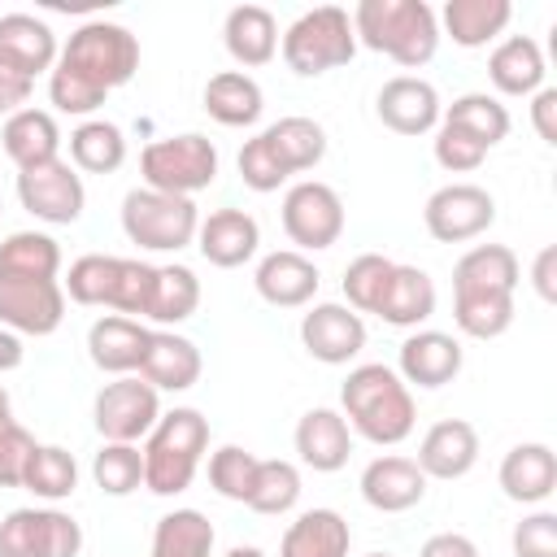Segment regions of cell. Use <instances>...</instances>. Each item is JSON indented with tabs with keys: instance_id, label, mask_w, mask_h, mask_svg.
Listing matches in <instances>:
<instances>
[{
	"instance_id": "obj_31",
	"label": "cell",
	"mask_w": 557,
	"mask_h": 557,
	"mask_svg": "<svg viewBox=\"0 0 557 557\" xmlns=\"http://www.w3.org/2000/svg\"><path fill=\"white\" fill-rule=\"evenodd\" d=\"M518 278V257L505 244H474L453 265V292H513Z\"/></svg>"
},
{
	"instance_id": "obj_55",
	"label": "cell",
	"mask_w": 557,
	"mask_h": 557,
	"mask_svg": "<svg viewBox=\"0 0 557 557\" xmlns=\"http://www.w3.org/2000/svg\"><path fill=\"white\" fill-rule=\"evenodd\" d=\"M553 261H557L553 248H544V252L535 257V292H540L544 300H557V287H553Z\"/></svg>"
},
{
	"instance_id": "obj_10",
	"label": "cell",
	"mask_w": 557,
	"mask_h": 557,
	"mask_svg": "<svg viewBox=\"0 0 557 557\" xmlns=\"http://www.w3.org/2000/svg\"><path fill=\"white\" fill-rule=\"evenodd\" d=\"M96 431L109 440V444H135L139 435H148L161 418V405H157V387L144 383V379H113L100 387L96 396Z\"/></svg>"
},
{
	"instance_id": "obj_22",
	"label": "cell",
	"mask_w": 557,
	"mask_h": 557,
	"mask_svg": "<svg viewBox=\"0 0 557 557\" xmlns=\"http://www.w3.org/2000/svg\"><path fill=\"white\" fill-rule=\"evenodd\" d=\"M296 453L318 474L339 470L348 461V453H352V431H348L344 413L339 409H309L296 422Z\"/></svg>"
},
{
	"instance_id": "obj_38",
	"label": "cell",
	"mask_w": 557,
	"mask_h": 557,
	"mask_svg": "<svg viewBox=\"0 0 557 557\" xmlns=\"http://www.w3.org/2000/svg\"><path fill=\"white\" fill-rule=\"evenodd\" d=\"M440 117L453 122V126H461L466 135H474L483 148H492V144H500V139L509 135V109H505L496 96H487V91H466V96H457Z\"/></svg>"
},
{
	"instance_id": "obj_57",
	"label": "cell",
	"mask_w": 557,
	"mask_h": 557,
	"mask_svg": "<svg viewBox=\"0 0 557 557\" xmlns=\"http://www.w3.org/2000/svg\"><path fill=\"white\" fill-rule=\"evenodd\" d=\"M226 557H265V553H261V548H252V544H235Z\"/></svg>"
},
{
	"instance_id": "obj_35",
	"label": "cell",
	"mask_w": 557,
	"mask_h": 557,
	"mask_svg": "<svg viewBox=\"0 0 557 557\" xmlns=\"http://www.w3.org/2000/svg\"><path fill=\"white\" fill-rule=\"evenodd\" d=\"M453 318L470 339H496L513 322V292H453Z\"/></svg>"
},
{
	"instance_id": "obj_14",
	"label": "cell",
	"mask_w": 557,
	"mask_h": 557,
	"mask_svg": "<svg viewBox=\"0 0 557 557\" xmlns=\"http://www.w3.org/2000/svg\"><path fill=\"white\" fill-rule=\"evenodd\" d=\"M300 344L326 366H344L366 348V322L348 305H313L300 318Z\"/></svg>"
},
{
	"instance_id": "obj_49",
	"label": "cell",
	"mask_w": 557,
	"mask_h": 557,
	"mask_svg": "<svg viewBox=\"0 0 557 557\" xmlns=\"http://www.w3.org/2000/svg\"><path fill=\"white\" fill-rule=\"evenodd\" d=\"M483 157H487V148H483L474 135H466V131L453 126V122H440V135H435V161H440L444 170H453V174H470V170L483 165Z\"/></svg>"
},
{
	"instance_id": "obj_45",
	"label": "cell",
	"mask_w": 557,
	"mask_h": 557,
	"mask_svg": "<svg viewBox=\"0 0 557 557\" xmlns=\"http://www.w3.org/2000/svg\"><path fill=\"white\" fill-rule=\"evenodd\" d=\"M392 265H396V261H387V257H379V252H361L357 261H348V270H344L348 309L374 313V309H379V296H383V287H387V278H392Z\"/></svg>"
},
{
	"instance_id": "obj_41",
	"label": "cell",
	"mask_w": 557,
	"mask_h": 557,
	"mask_svg": "<svg viewBox=\"0 0 557 557\" xmlns=\"http://www.w3.org/2000/svg\"><path fill=\"white\" fill-rule=\"evenodd\" d=\"M196 305H200V278L187 265H157L148 318L152 322H183L196 313Z\"/></svg>"
},
{
	"instance_id": "obj_52",
	"label": "cell",
	"mask_w": 557,
	"mask_h": 557,
	"mask_svg": "<svg viewBox=\"0 0 557 557\" xmlns=\"http://www.w3.org/2000/svg\"><path fill=\"white\" fill-rule=\"evenodd\" d=\"M30 78H22V74H13L9 65H0V113L4 117H13L17 109H26V100H30Z\"/></svg>"
},
{
	"instance_id": "obj_36",
	"label": "cell",
	"mask_w": 557,
	"mask_h": 557,
	"mask_svg": "<svg viewBox=\"0 0 557 557\" xmlns=\"http://www.w3.org/2000/svg\"><path fill=\"white\" fill-rule=\"evenodd\" d=\"M152 557H213V522L200 509H174L152 531Z\"/></svg>"
},
{
	"instance_id": "obj_43",
	"label": "cell",
	"mask_w": 557,
	"mask_h": 557,
	"mask_svg": "<svg viewBox=\"0 0 557 557\" xmlns=\"http://www.w3.org/2000/svg\"><path fill=\"white\" fill-rule=\"evenodd\" d=\"M117 265L122 257H104V252H87L70 265L65 274V292L78 305H113V287H117Z\"/></svg>"
},
{
	"instance_id": "obj_46",
	"label": "cell",
	"mask_w": 557,
	"mask_h": 557,
	"mask_svg": "<svg viewBox=\"0 0 557 557\" xmlns=\"http://www.w3.org/2000/svg\"><path fill=\"white\" fill-rule=\"evenodd\" d=\"M252 479H257V457L239 444H222L213 457H209V483L218 496L226 500H248L252 492Z\"/></svg>"
},
{
	"instance_id": "obj_16",
	"label": "cell",
	"mask_w": 557,
	"mask_h": 557,
	"mask_svg": "<svg viewBox=\"0 0 557 557\" xmlns=\"http://www.w3.org/2000/svg\"><path fill=\"white\" fill-rule=\"evenodd\" d=\"M0 65L30 78L57 65V35L44 17L30 13H4L0 17Z\"/></svg>"
},
{
	"instance_id": "obj_15",
	"label": "cell",
	"mask_w": 557,
	"mask_h": 557,
	"mask_svg": "<svg viewBox=\"0 0 557 557\" xmlns=\"http://www.w3.org/2000/svg\"><path fill=\"white\" fill-rule=\"evenodd\" d=\"M379 122L396 135H426L431 126H440V96L426 78H413V74H400V78H387L379 100Z\"/></svg>"
},
{
	"instance_id": "obj_8",
	"label": "cell",
	"mask_w": 557,
	"mask_h": 557,
	"mask_svg": "<svg viewBox=\"0 0 557 557\" xmlns=\"http://www.w3.org/2000/svg\"><path fill=\"white\" fill-rule=\"evenodd\" d=\"M83 531L61 509H13L0 518V557H78Z\"/></svg>"
},
{
	"instance_id": "obj_9",
	"label": "cell",
	"mask_w": 557,
	"mask_h": 557,
	"mask_svg": "<svg viewBox=\"0 0 557 557\" xmlns=\"http://www.w3.org/2000/svg\"><path fill=\"white\" fill-rule=\"evenodd\" d=\"M283 231L296 248H331L344 231V200L335 187L309 178V183H296L287 196H283Z\"/></svg>"
},
{
	"instance_id": "obj_53",
	"label": "cell",
	"mask_w": 557,
	"mask_h": 557,
	"mask_svg": "<svg viewBox=\"0 0 557 557\" xmlns=\"http://www.w3.org/2000/svg\"><path fill=\"white\" fill-rule=\"evenodd\" d=\"M531 122H535V131H540L544 144H557V91H553V87H540V91H535Z\"/></svg>"
},
{
	"instance_id": "obj_33",
	"label": "cell",
	"mask_w": 557,
	"mask_h": 557,
	"mask_svg": "<svg viewBox=\"0 0 557 557\" xmlns=\"http://www.w3.org/2000/svg\"><path fill=\"white\" fill-rule=\"evenodd\" d=\"M509 17H513L509 0H448L444 4V30L461 48H483L509 26Z\"/></svg>"
},
{
	"instance_id": "obj_42",
	"label": "cell",
	"mask_w": 557,
	"mask_h": 557,
	"mask_svg": "<svg viewBox=\"0 0 557 557\" xmlns=\"http://www.w3.org/2000/svg\"><path fill=\"white\" fill-rule=\"evenodd\" d=\"M300 500V470L292 461H257V479H252V492H248V509L257 513H287L292 505Z\"/></svg>"
},
{
	"instance_id": "obj_44",
	"label": "cell",
	"mask_w": 557,
	"mask_h": 557,
	"mask_svg": "<svg viewBox=\"0 0 557 557\" xmlns=\"http://www.w3.org/2000/svg\"><path fill=\"white\" fill-rule=\"evenodd\" d=\"M91 474H96V487L109 492V496H131L139 483H144V453L135 444H109L96 453L91 461Z\"/></svg>"
},
{
	"instance_id": "obj_4",
	"label": "cell",
	"mask_w": 557,
	"mask_h": 557,
	"mask_svg": "<svg viewBox=\"0 0 557 557\" xmlns=\"http://www.w3.org/2000/svg\"><path fill=\"white\" fill-rule=\"evenodd\" d=\"M209 448V422L200 418V409H170L157 418V426L148 431L144 453V487L157 496H178L191 487L200 453Z\"/></svg>"
},
{
	"instance_id": "obj_51",
	"label": "cell",
	"mask_w": 557,
	"mask_h": 557,
	"mask_svg": "<svg viewBox=\"0 0 557 557\" xmlns=\"http://www.w3.org/2000/svg\"><path fill=\"white\" fill-rule=\"evenodd\" d=\"M513 557H557V518L531 513L513 527Z\"/></svg>"
},
{
	"instance_id": "obj_17",
	"label": "cell",
	"mask_w": 557,
	"mask_h": 557,
	"mask_svg": "<svg viewBox=\"0 0 557 557\" xmlns=\"http://www.w3.org/2000/svg\"><path fill=\"white\" fill-rule=\"evenodd\" d=\"M479 461V431L466 418L435 422L418 444V470L426 479H461Z\"/></svg>"
},
{
	"instance_id": "obj_24",
	"label": "cell",
	"mask_w": 557,
	"mask_h": 557,
	"mask_svg": "<svg viewBox=\"0 0 557 557\" xmlns=\"http://www.w3.org/2000/svg\"><path fill=\"white\" fill-rule=\"evenodd\" d=\"M500 487L518 505H540L557 487V457L548 444H518L500 461Z\"/></svg>"
},
{
	"instance_id": "obj_47",
	"label": "cell",
	"mask_w": 557,
	"mask_h": 557,
	"mask_svg": "<svg viewBox=\"0 0 557 557\" xmlns=\"http://www.w3.org/2000/svg\"><path fill=\"white\" fill-rule=\"evenodd\" d=\"M152 283H157V265L122 257V265H117V287H113V305H109V309H122V313H139V318H148Z\"/></svg>"
},
{
	"instance_id": "obj_23",
	"label": "cell",
	"mask_w": 557,
	"mask_h": 557,
	"mask_svg": "<svg viewBox=\"0 0 557 557\" xmlns=\"http://www.w3.org/2000/svg\"><path fill=\"white\" fill-rule=\"evenodd\" d=\"M461 370V344L444 331H418L400 344V379L418 387H444Z\"/></svg>"
},
{
	"instance_id": "obj_29",
	"label": "cell",
	"mask_w": 557,
	"mask_h": 557,
	"mask_svg": "<svg viewBox=\"0 0 557 557\" xmlns=\"http://www.w3.org/2000/svg\"><path fill=\"white\" fill-rule=\"evenodd\" d=\"M487 78L505 96H531V91H540V83H544V52H540V44L527 39V35H509L487 57Z\"/></svg>"
},
{
	"instance_id": "obj_13",
	"label": "cell",
	"mask_w": 557,
	"mask_h": 557,
	"mask_svg": "<svg viewBox=\"0 0 557 557\" xmlns=\"http://www.w3.org/2000/svg\"><path fill=\"white\" fill-rule=\"evenodd\" d=\"M422 222L440 244H461V239L483 235L496 222V200L474 183H448V187L431 191Z\"/></svg>"
},
{
	"instance_id": "obj_28",
	"label": "cell",
	"mask_w": 557,
	"mask_h": 557,
	"mask_svg": "<svg viewBox=\"0 0 557 557\" xmlns=\"http://www.w3.org/2000/svg\"><path fill=\"white\" fill-rule=\"evenodd\" d=\"M348 522L335 509H305L278 544V557H348Z\"/></svg>"
},
{
	"instance_id": "obj_25",
	"label": "cell",
	"mask_w": 557,
	"mask_h": 557,
	"mask_svg": "<svg viewBox=\"0 0 557 557\" xmlns=\"http://www.w3.org/2000/svg\"><path fill=\"white\" fill-rule=\"evenodd\" d=\"M148 348V326L131 318H96L87 331V352L104 374H135Z\"/></svg>"
},
{
	"instance_id": "obj_11",
	"label": "cell",
	"mask_w": 557,
	"mask_h": 557,
	"mask_svg": "<svg viewBox=\"0 0 557 557\" xmlns=\"http://www.w3.org/2000/svg\"><path fill=\"white\" fill-rule=\"evenodd\" d=\"M65 318V292L57 278L0 274V326L13 335H52Z\"/></svg>"
},
{
	"instance_id": "obj_40",
	"label": "cell",
	"mask_w": 557,
	"mask_h": 557,
	"mask_svg": "<svg viewBox=\"0 0 557 557\" xmlns=\"http://www.w3.org/2000/svg\"><path fill=\"white\" fill-rule=\"evenodd\" d=\"M22 487L44 496V500H65L74 496L78 487V466H74V453L57 448V444H39L26 461V474H22Z\"/></svg>"
},
{
	"instance_id": "obj_7",
	"label": "cell",
	"mask_w": 557,
	"mask_h": 557,
	"mask_svg": "<svg viewBox=\"0 0 557 557\" xmlns=\"http://www.w3.org/2000/svg\"><path fill=\"white\" fill-rule=\"evenodd\" d=\"M139 174H144V187L191 200L196 191H205L218 178V148H213V139H205L196 131L152 139L139 157Z\"/></svg>"
},
{
	"instance_id": "obj_50",
	"label": "cell",
	"mask_w": 557,
	"mask_h": 557,
	"mask_svg": "<svg viewBox=\"0 0 557 557\" xmlns=\"http://www.w3.org/2000/svg\"><path fill=\"white\" fill-rule=\"evenodd\" d=\"M35 448L39 444L26 426H17L13 418L0 422V487H22V474H26V461Z\"/></svg>"
},
{
	"instance_id": "obj_39",
	"label": "cell",
	"mask_w": 557,
	"mask_h": 557,
	"mask_svg": "<svg viewBox=\"0 0 557 557\" xmlns=\"http://www.w3.org/2000/svg\"><path fill=\"white\" fill-rule=\"evenodd\" d=\"M70 157L87 174H113L126 161V139H122V131L113 122L96 117V122H83L70 135Z\"/></svg>"
},
{
	"instance_id": "obj_20",
	"label": "cell",
	"mask_w": 557,
	"mask_h": 557,
	"mask_svg": "<svg viewBox=\"0 0 557 557\" xmlns=\"http://www.w3.org/2000/svg\"><path fill=\"white\" fill-rule=\"evenodd\" d=\"M252 283H257L261 300H270V305H278V309H296V305H309V300H313L322 274H318V265H313L305 252L283 248V252L261 257Z\"/></svg>"
},
{
	"instance_id": "obj_32",
	"label": "cell",
	"mask_w": 557,
	"mask_h": 557,
	"mask_svg": "<svg viewBox=\"0 0 557 557\" xmlns=\"http://www.w3.org/2000/svg\"><path fill=\"white\" fill-rule=\"evenodd\" d=\"M265 100H261V87L257 78L239 74V70H222L205 83V113L222 126H252L261 117Z\"/></svg>"
},
{
	"instance_id": "obj_54",
	"label": "cell",
	"mask_w": 557,
	"mask_h": 557,
	"mask_svg": "<svg viewBox=\"0 0 557 557\" xmlns=\"http://www.w3.org/2000/svg\"><path fill=\"white\" fill-rule=\"evenodd\" d=\"M418 557H479V548H474V540H466L457 531H440V535H431L422 544Z\"/></svg>"
},
{
	"instance_id": "obj_56",
	"label": "cell",
	"mask_w": 557,
	"mask_h": 557,
	"mask_svg": "<svg viewBox=\"0 0 557 557\" xmlns=\"http://www.w3.org/2000/svg\"><path fill=\"white\" fill-rule=\"evenodd\" d=\"M17 366H22V339L0 326V370H17Z\"/></svg>"
},
{
	"instance_id": "obj_12",
	"label": "cell",
	"mask_w": 557,
	"mask_h": 557,
	"mask_svg": "<svg viewBox=\"0 0 557 557\" xmlns=\"http://www.w3.org/2000/svg\"><path fill=\"white\" fill-rule=\"evenodd\" d=\"M17 200L26 213H35L39 222H52V226H70L78 213H83V178L74 174L70 161H44L35 170H22L17 174Z\"/></svg>"
},
{
	"instance_id": "obj_48",
	"label": "cell",
	"mask_w": 557,
	"mask_h": 557,
	"mask_svg": "<svg viewBox=\"0 0 557 557\" xmlns=\"http://www.w3.org/2000/svg\"><path fill=\"white\" fill-rule=\"evenodd\" d=\"M239 178H244V187H252V191H278V187L287 183V170L278 165V157H274V148L265 144V135H252V139L239 148Z\"/></svg>"
},
{
	"instance_id": "obj_26",
	"label": "cell",
	"mask_w": 557,
	"mask_h": 557,
	"mask_svg": "<svg viewBox=\"0 0 557 557\" xmlns=\"http://www.w3.org/2000/svg\"><path fill=\"white\" fill-rule=\"evenodd\" d=\"M387 326H418L435 313V283L418 265H392V278L374 309Z\"/></svg>"
},
{
	"instance_id": "obj_5",
	"label": "cell",
	"mask_w": 557,
	"mask_h": 557,
	"mask_svg": "<svg viewBox=\"0 0 557 557\" xmlns=\"http://www.w3.org/2000/svg\"><path fill=\"white\" fill-rule=\"evenodd\" d=\"M122 231L131 244L148 248V252H178L196 239L200 231V213L187 196H170V191H152V187H135L122 200Z\"/></svg>"
},
{
	"instance_id": "obj_18",
	"label": "cell",
	"mask_w": 557,
	"mask_h": 557,
	"mask_svg": "<svg viewBox=\"0 0 557 557\" xmlns=\"http://www.w3.org/2000/svg\"><path fill=\"white\" fill-rule=\"evenodd\" d=\"M361 496L366 505L383 509V513H405L426 496V474L418 470L413 457H374L361 470Z\"/></svg>"
},
{
	"instance_id": "obj_3",
	"label": "cell",
	"mask_w": 557,
	"mask_h": 557,
	"mask_svg": "<svg viewBox=\"0 0 557 557\" xmlns=\"http://www.w3.org/2000/svg\"><path fill=\"white\" fill-rule=\"evenodd\" d=\"M352 35L366 48L392 57L396 65L418 70L435 57L440 22L435 9L422 0H361L352 9Z\"/></svg>"
},
{
	"instance_id": "obj_37",
	"label": "cell",
	"mask_w": 557,
	"mask_h": 557,
	"mask_svg": "<svg viewBox=\"0 0 557 557\" xmlns=\"http://www.w3.org/2000/svg\"><path fill=\"white\" fill-rule=\"evenodd\" d=\"M61 270V248L44 231H13L0 244V274L17 278H57Z\"/></svg>"
},
{
	"instance_id": "obj_19",
	"label": "cell",
	"mask_w": 557,
	"mask_h": 557,
	"mask_svg": "<svg viewBox=\"0 0 557 557\" xmlns=\"http://www.w3.org/2000/svg\"><path fill=\"white\" fill-rule=\"evenodd\" d=\"M257 244H261L257 218L244 213V209H218V213H209V218L200 222V231H196L200 257H205L209 265H218V270L244 265V261L257 252Z\"/></svg>"
},
{
	"instance_id": "obj_2",
	"label": "cell",
	"mask_w": 557,
	"mask_h": 557,
	"mask_svg": "<svg viewBox=\"0 0 557 557\" xmlns=\"http://www.w3.org/2000/svg\"><path fill=\"white\" fill-rule=\"evenodd\" d=\"M339 400H344V422H352V431L366 435L370 444H400L418 422L405 379L379 361L348 370Z\"/></svg>"
},
{
	"instance_id": "obj_30",
	"label": "cell",
	"mask_w": 557,
	"mask_h": 557,
	"mask_svg": "<svg viewBox=\"0 0 557 557\" xmlns=\"http://www.w3.org/2000/svg\"><path fill=\"white\" fill-rule=\"evenodd\" d=\"M222 39H226V52L239 65H265L274 57V48H278V22L261 4H239V9L226 13Z\"/></svg>"
},
{
	"instance_id": "obj_58",
	"label": "cell",
	"mask_w": 557,
	"mask_h": 557,
	"mask_svg": "<svg viewBox=\"0 0 557 557\" xmlns=\"http://www.w3.org/2000/svg\"><path fill=\"white\" fill-rule=\"evenodd\" d=\"M370 557H392V553H370Z\"/></svg>"
},
{
	"instance_id": "obj_27",
	"label": "cell",
	"mask_w": 557,
	"mask_h": 557,
	"mask_svg": "<svg viewBox=\"0 0 557 557\" xmlns=\"http://www.w3.org/2000/svg\"><path fill=\"white\" fill-rule=\"evenodd\" d=\"M0 139H4V152L17 161V170H35L44 161H57V148H61L57 117L44 109H17L13 117H4Z\"/></svg>"
},
{
	"instance_id": "obj_34",
	"label": "cell",
	"mask_w": 557,
	"mask_h": 557,
	"mask_svg": "<svg viewBox=\"0 0 557 557\" xmlns=\"http://www.w3.org/2000/svg\"><path fill=\"white\" fill-rule=\"evenodd\" d=\"M261 135H265V144L274 148V157H278V165L287 170V178L300 174V170H313V165L326 157V131H322L313 117H278V122L265 126Z\"/></svg>"
},
{
	"instance_id": "obj_21",
	"label": "cell",
	"mask_w": 557,
	"mask_h": 557,
	"mask_svg": "<svg viewBox=\"0 0 557 557\" xmlns=\"http://www.w3.org/2000/svg\"><path fill=\"white\" fill-rule=\"evenodd\" d=\"M139 379L161 392H187L200 379V348L174 331H148Z\"/></svg>"
},
{
	"instance_id": "obj_1",
	"label": "cell",
	"mask_w": 557,
	"mask_h": 557,
	"mask_svg": "<svg viewBox=\"0 0 557 557\" xmlns=\"http://www.w3.org/2000/svg\"><path fill=\"white\" fill-rule=\"evenodd\" d=\"M139 70V39L117 22H83L61 48L48 96L61 113H96L104 96Z\"/></svg>"
},
{
	"instance_id": "obj_6",
	"label": "cell",
	"mask_w": 557,
	"mask_h": 557,
	"mask_svg": "<svg viewBox=\"0 0 557 557\" xmlns=\"http://www.w3.org/2000/svg\"><path fill=\"white\" fill-rule=\"evenodd\" d=\"M357 52V35H352V17L335 4H322V9H309L300 13L287 35H283V61L287 70L313 78V74H326L335 65H348Z\"/></svg>"
}]
</instances>
